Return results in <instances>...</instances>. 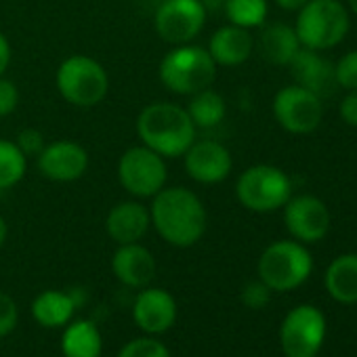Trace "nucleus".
<instances>
[{"label": "nucleus", "instance_id": "f8f14e48", "mask_svg": "<svg viewBox=\"0 0 357 357\" xmlns=\"http://www.w3.org/2000/svg\"><path fill=\"white\" fill-rule=\"evenodd\" d=\"M284 225L288 234L301 244H313L328 236L332 217L328 206L309 194L292 196L284 204Z\"/></svg>", "mask_w": 357, "mask_h": 357}, {"label": "nucleus", "instance_id": "6ab92c4d", "mask_svg": "<svg viewBox=\"0 0 357 357\" xmlns=\"http://www.w3.org/2000/svg\"><path fill=\"white\" fill-rule=\"evenodd\" d=\"M290 74L294 78V84L313 91L321 97L324 89L334 82V66L319 55V51L301 47L292 61L288 63Z\"/></svg>", "mask_w": 357, "mask_h": 357}, {"label": "nucleus", "instance_id": "bb28decb", "mask_svg": "<svg viewBox=\"0 0 357 357\" xmlns=\"http://www.w3.org/2000/svg\"><path fill=\"white\" fill-rule=\"evenodd\" d=\"M118 357H170V351L164 347L162 340H158L155 336H139V338H132L128 340Z\"/></svg>", "mask_w": 357, "mask_h": 357}, {"label": "nucleus", "instance_id": "39448f33", "mask_svg": "<svg viewBox=\"0 0 357 357\" xmlns=\"http://www.w3.org/2000/svg\"><path fill=\"white\" fill-rule=\"evenodd\" d=\"M257 271L259 280L273 292H288L307 282L313 271V259L301 242L278 240L263 250Z\"/></svg>", "mask_w": 357, "mask_h": 357}, {"label": "nucleus", "instance_id": "9b49d317", "mask_svg": "<svg viewBox=\"0 0 357 357\" xmlns=\"http://www.w3.org/2000/svg\"><path fill=\"white\" fill-rule=\"evenodd\" d=\"M326 338V317L313 305H298L282 321L280 344L286 357H313Z\"/></svg>", "mask_w": 357, "mask_h": 357}, {"label": "nucleus", "instance_id": "0eeeda50", "mask_svg": "<svg viewBox=\"0 0 357 357\" xmlns=\"http://www.w3.org/2000/svg\"><path fill=\"white\" fill-rule=\"evenodd\" d=\"M55 84L68 103L76 107H95L109 91V76L97 59L70 55L57 68Z\"/></svg>", "mask_w": 357, "mask_h": 357}, {"label": "nucleus", "instance_id": "cd10ccee", "mask_svg": "<svg viewBox=\"0 0 357 357\" xmlns=\"http://www.w3.org/2000/svg\"><path fill=\"white\" fill-rule=\"evenodd\" d=\"M334 82L344 91H357V49L349 51L336 61Z\"/></svg>", "mask_w": 357, "mask_h": 357}, {"label": "nucleus", "instance_id": "4c0bfd02", "mask_svg": "<svg viewBox=\"0 0 357 357\" xmlns=\"http://www.w3.org/2000/svg\"><path fill=\"white\" fill-rule=\"evenodd\" d=\"M313 357H319V355H313Z\"/></svg>", "mask_w": 357, "mask_h": 357}, {"label": "nucleus", "instance_id": "f3484780", "mask_svg": "<svg viewBox=\"0 0 357 357\" xmlns=\"http://www.w3.org/2000/svg\"><path fill=\"white\" fill-rule=\"evenodd\" d=\"M149 227H151L149 208L137 200H126V202L116 204L105 219L107 236L118 246L141 242V238H145Z\"/></svg>", "mask_w": 357, "mask_h": 357}, {"label": "nucleus", "instance_id": "b1692460", "mask_svg": "<svg viewBox=\"0 0 357 357\" xmlns=\"http://www.w3.org/2000/svg\"><path fill=\"white\" fill-rule=\"evenodd\" d=\"M190 97L192 99L185 109H188L192 122L196 124V128H215L225 120L227 103H225L223 95H219L211 86L204 91H198Z\"/></svg>", "mask_w": 357, "mask_h": 357}, {"label": "nucleus", "instance_id": "c85d7f7f", "mask_svg": "<svg viewBox=\"0 0 357 357\" xmlns=\"http://www.w3.org/2000/svg\"><path fill=\"white\" fill-rule=\"evenodd\" d=\"M271 288L263 282V280H252V282H248L244 288H242V294H240V298H242V303L248 307V309H263V307H267L269 305V301H271Z\"/></svg>", "mask_w": 357, "mask_h": 357}, {"label": "nucleus", "instance_id": "c756f323", "mask_svg": "<svg viewBox=\"0 0 357 357\" xmlns=\"http://www.w3.org/2000/svg\"><path fill=\"white\" fill-rule=\"evenodd\" d=\"M20 321V309L11 294L0 290V338L9 336Z\"/></svg>", "mask_w": 357, "mask_h": 357}, {"label": "nucleus", "instance_id": "ddd939ff", "mask_svg": "<svg viewBox=\"0 0 357 357\" xmlns=\"http://www.w3.org/2000/svg\"><path fill=\"white\" fill-rule=\"evenodd\" d=\"M183 164L185 172L196 183L215 185L229 176L234 168V158L223 143L215 139H202L194 141L188 147V151L183 153Z\"/></svg>", "mask_w": 357, "mask_h": 357}, {"label": "nucleus", "instance_id": "72a5a7b5", "mask_svg": "<svg viewBox=\"0 0 357 357\" xmlns=\"http://www.w3.org/2000/svg\"><path fill=\"white\" fill-rule=\"evenodd\" d=\"M9 63H11V45H9L7 36L0 32V76H5Z\"/></svg>", "mask_w": 357, "mask_h": 357}, {"label": "nucleus", "instance_id": "f03ea898", "mask_svg": "<svg viewBox=\"0 0 357 357\" xmlns=\"http://www.w3.org/2000/svg\"><path fill=\"white\" fill-rule=\"evenodd\" d=\"M135 126L141 143L162 158H181L196 141V124L188 109L170 101L145 105Z\"/></svg>", "mask_w": 357, "mask_h": 357}, {"label": "nucleus", "instance_id": "9d476101", "mask_svg": "<svg viewBox=\"0 0 357 357\" xmlns=\"http://www.w3.org/2000/svg\"><path fill=\"white\" fill-rule=\"evenodd\" d=\"M271 107L278 124L292 135L313 132L324 118L321 97L298 84H288L280 89L273 97Z\"/></svg>", "mask_w": 357, "mask_h": 357}, {"label": "nucleus", "instance_id": "393cba45", "mask_svg": "<svg viewBox=\"0 0 357 357\" xmlns=\"http://www.w3.org/2000/svg\"><path fill=\"white\" fill-rule=\"evenodd\" d=\"M28 170V158L15 141L0 139V190L15 188Z\"/></svg>", "mask_w": 357, "mask_h": 357}, {"label": "nucleus", "instance_id": "4be33fe9", "mask_svg": "<svg viewBox=\"0 0 357 357\" xmlns=\"http://www.w3.org/2000/svg\"><path fill=\"white\" fill-rule=\"evenodd\" d=\"M298 49H301V40L294 28L286 24L265 26L259 36V51L263 59L271 66H288Z\"/></svg>", "mask_w": 357, "mask_h": 357}, {"label": "nucleus", "instance_id": "c9c22d12", "mask_svg": "<svg viewBox=\"0 0 357 357\" xmlns=\"http://www.w3.org/2000/svg\"><path fill=\"white\" fill-rule=\"evenodd\" d=\"M7 236H9V225H7L5 217L0 215V248L5 246V242H7Z\"/></svg>", "mask_w": 357, "mask_h": 357}, {"label": "nucleus", "instance_id": "473e14b6", "mask_svg": "<svg viewBox=\"0 0 357 357\" xmlns=\"http://www.w3.org/2000/svg\"><path fill=\"white\" fill-rule=\"evenodd\" d=\"M338 114L344 124L357 128V91H347V95L338 105Z\"/></svg>", "mask_w": 357, "mask_h": 357}, {"label": "nucleus", "instance_id": "423d86ee", "mask_svg": "<svg viewBox=\"0 0 357 357\" xmlns=\"http://www.w3.org/2000/svg\"><path fill=\"white\" fill-rule=\"evenodd\" d=\"M236 198L246 211L273 213L292 198V181L273 164H255L238 176Z\"/></svg>", "mask_w": 357, "mask_h": 357}, {"label": "nucleus", "instance_id": "a878e982", "mask_svg": "<svg viewBox=\"0 0 357 357\" xmlns=\"http://www.w3.org/2000/svg\"><path fill=\"white\" fill-rule=\"evenodd\" d=\"M267 0H225V15L231 26L252 30L261 28L267 20Z\"/></svg>", "mask_w": 357, "mask_h": 357}, {"label": "nucleus", "instance_id": "dca6fc26", "mask_svg": "<svg viewBox=\"0 0 357 357\" xmlns=\"http://www.w3.org/2000/svg\"><path fill=\"white\" fill-rule=\"evenodd\" d=\"M112 271L120 284L141 290L155 278V259L139 242L120 244L112 257Z\"/></svg>", "mask_w": 357, "mask_h": 357}, {"label": "nucleus", "instance_id": "4468645a", "mask_svg": "<svg viewBox=\"0 0 357 357\" xmlns=\"http://www.w3.org/2000/svg\"><path fill=\"white\" fill-rule=\"evenodd\" d=\"M36 164L43 176L57 183H72L84 176L89 168V153L86 149L70 139H59L47 143L43 151L36 155Z\"/></svg>", "mask_w": 357, "mask_h": 357}, {"label": "nucleus", "instance_id": "7c9ffc66", "mask_svg": "<svg viewBox=\"0 0 357 357\" xmlns=\"http://www.w3.org/2000/svg\"><path fill=\"white\" fill-rule=\"evenodd\" d=\"M20 105V91L13 80L0 76V118L11 116Z\"/></svg>", "mask_w": 357, "mask_h": 357}, {"label": "nucleus", "instance_id": "20e7f679", "mask_svg": "<svg viewBox=\"0 0 357 357\" xmlns=\"http://www.w3.org/2000/svg\"><path fill=\"white\" fill-rule=\"evenodd\" d=\"M351 20L347 7L338 0H309L298 11L294 32L301 47L313 51L334 49L349 34Z\"/></svg>", "mask_w": 357, "mask_h": 357}, {"label": "nucleus", "instance_id": "7ed1b4c3", "mask_svg": "<svg viewBox=\"0 0 357 357\" xmlns=\"http://www.w3.org/2000/svg\"><path fill=\"white\" fill-rule=\"evenodd\" d=\"M217 63L208 49L198 45H176L160 61V82L174 95H194L208 89L217 78Z\"/></svg>", "mask_w": 357, "mask_h": 357}, {"label": "nucleus", "instance_id": "a211bd4d", "mask_svg": "<svg viewBox=\"0 0 357 357\" xmlns=\"http://www.w3.org/2000/svg\"><path fill=\"white\" fill-rule=\"evenodd\" d=\"M255 51V38L250 30L238 26H223L219 28L208 40V53L217 66L236 68L250 59Z\"/></svg>", "mask_w": 357, "mask_h": 357}, {"label": "nucleus", "instance_id": "e433bc0d", "mask_svg": "<svg viewBox=\"0 0 357 357\" xmlns=\"http://www.w3.org/2000/svg\"><path fill=\"white\" fill-rule=\"evenodd\" d=\"M347 5H349L351 13H353V15L357 17V0H349V3H347Z\"/></svg>", "mask_w": 357, "mask_h": 357}, {"label": "nucleus", "instance_id": "412c9836", "mask_svg": "<svg viewBox=\"0 0 357 357\" xmlns=\"http://www.w3.org/2000/svg\"><path fill=\"white\" fill-rule=\"evenodd\" d=\"M324 284L328 294L342 305L357 303V255H340L336 257L324 275Z\"/></svg>", "mask_w": 357, "mask_h": 357}, {"label": "nucleus", "instance_id": "f257e3e1", "mask_svg": "<svg viewBox=\"0 0 357 357\" xmlns=\"http://www.w3.org/2000/svg\"><path fill=\"white\" fill-rule=\"evenodd\" d=\"M149 217L158 236L176 248L198 244L208 227V215L202 200L183 185L160 190L151 198Z\"/></svg>", "mask_w": 357, "mask_h": 357}, {"label": "nucleus", "instance_id": "f704fd0d", "mask_svg": "<svg viewBox=\"0 0 357 357\" xmlns=\"http://www.w3.org/2000/svg\"><path fill=\"white\" fill-rule=\"evenodd\" d=\"M273 3L284 11H301L309 0H273Z\"/></svg>", "mask_w": 357, "mask_h": 357}, {"label": "nucleus", "instance_id": "1a4fd4ad", "mask_svg": "<svg viewBox=\"0 0 357 357\" xmlns=\"http://www.w3.org/2000/svg\"><path fill=\"white\" fill-rule=\"evenodd\" d=\"M206 24L202 0H162L153 15L158 36L168 45H188L200 36Z\"/></svg>", "mask_w": 357, "mask_h": 357}, {"label": "nucleus", "instance_id": "6e6552de", "mask_svg": "<svg viewBox=\"0 0 357 357\" xmlns=\"http://www.w3.org/2000/svg\"><path fill=\"white\" fill-rule=\"evenodd\" d=\"M166 158L141 145L128 147L118 160V181L130 196L145 200L166 188Z\"/></svg>", "mask_w": 357, "mask_h": 357}, {"label": "nucleus", "instance_id": "aec40b11", "mask_svg": "<svg viewBox=\"0 0 357 357\" xmlns=\"http://www.w3.org/2000/svg\"><path fill=\"white\" fill-rule=\"evenodd\" d=\"M78 301L66 290H45L32 303V317L43 328H63L72 321Z\"/></svg>", "mask_w": 357, "mask_h": 357}, {"label": "nucleus", "instance_id": "2f4dec72", "mask_svg": "<svg viewBox=\"0 0 357 357\" xmlns=\"http://www.w3.org/2000/svg\"><path fill=\"white\" fill-rule=\"evenodd\" d=\"M15 143H17V147L26 153V158H32V155L36 158V155L43 151V147L47 145L43 132L36 130V128H24V130H20Z\"/></svg>", "mask_w": 357, "mask_h": 357}, {"label": "nucleus", "instance_id": "2eb2a0df", "mask_svg": "<svg viewBox=\"0 0 357 357\" xmlns=\"http://www.w3.org/2000/svg\"><path fill=\"white\" fill-rule=\"evenodd\" d=\"M135 324L149 336H160L168 332L176 321V301L164 288L145 286L132 305Z\"/></svg>", "mask_w": 357, "mask_h": 357}, {"label": "nucleus", "instance_id": "5701e85b", "mask_svg": "<svg viewBox=\"0 0 357 357\" xmlns=\"http://www.w3.org/2000/svg\"><path fill=\"white\" fill-rule=\"evenodd\" d=\"M61 334V353L63 357H101L103 336L95 321L78 319L63 326Z\"/></svg>", "mask_w": 357, "mask_h": 357}]
</instances>
